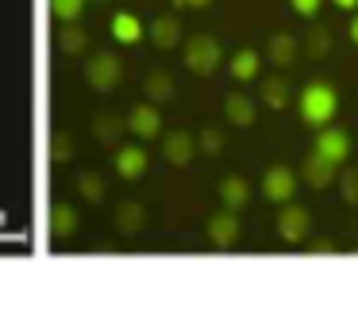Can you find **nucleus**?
<instances>
[{
  "label": "nucleus",
  "mask_w": 358,
  "mask_h": 330,
  "mask_svg": "<svg viewBox=\"0 0 358 330\" xmlns=\"http://www.w3.org/2000/svg\"><path fill=\"white\" fill-rule=\"evenodd\" d=\"M335 112H339V96H335V89L327 81H312L301 89V96H296V115H301L304 127H327V123L335 119Z\"/></svg>",
  "instance_id": "1"
},
{
  "label": "nucleus",
  "mask_w": 358,
  "mask_h": 330,
  "mask_svg": "<svg viewBox=\"0 0 358 330\" xmlns=\"http://www.w3.org/2000/svg\"><path fill=\"white\" fill-rule=\"evenodd\" d=\"M181 58H185V69H193L196 77H212L220 66V43L212 35H193V38H185Z\"/></svg>",
  "instance_id": "2"
},
{
  "label": "nucleus",
  "mask_w": 358,
  "mask_h": 330,
  "mask_svg": "<svg viewBox=\"0 0 358 330\" xmlns=\"http://www.w3.org/2000/svg\"><path fill=\"white\" fill-rule=\"evenodd\" d=\"M85 81H89V89H96V92H112L124 81V61L108 50L93 54V58L85 61Z\"/></svg>",
  "instance_id": "3"
},
{
  "label": "nucleus",
  "mask_w": 358,
  "mask_h": 330,
  "mask_svg": "<svg viewBox=\"0 0 358 330\" xmlns=\"http://www.w3.org/2000/svg\"><path fill=\"white\" fill-rule=\"evenodd\" d=\"M308 227H312V215L304 211L301 204H281V211H278V238L281 242H289V246H301L304 238H308Z\"/></svg>",
  "instance_id": "4"
},
{
  "label": "nucleus",
  "mask_w": 358,
  "mask_h": 330,
  "mask_svg": "<svg viewBox=\"0 0 358 330\" xmlns=\"http://www.w3.org/2000/svg\"><path fill=\"white\" fill-rule=\"evenodd\" d=\"M262 196L270 200V204H289V200L296 196V173L285 165H270L262 173Z\"/></svg>",
  "instance_id": "5"
},
{
  "label": "nucleus",
  "mask_w": 358,
  "mask_h": 330,
  "mask_svg": "<svg viewBox=\"0 0 358 330\" xmlns=\"http://www.w3.org/2000/svg\"><path fill=\"white\" fill-rule=\"evenodd\" d=\"M127 130H131L135 138H143V142H150V138L162 135V112H158L155 100H147V104H135L131 112H127Z\"/></svg>",
  "instance_id": "6"
},
{
  "label": "nucleus",
  "mask_w": 358,
  "mask_h": 330,
  "mask_svg": "<svg viewBox=\"0 0 358 330\" xmlns=\"http://www.w3.org/2000/svg\"><path fill=\"white\" fill-rule=\"evenodd\" d=\"M350 150H355V142H350V135L343 127H320L316 135V153H324L327 161H335V165H343V161L350 158Z\"/></svg>",
  "instance_id": "7"
},
{
  "label": "nucleus",
  "mask_w": 358,
  "mask_h": 330,
  "mask_svg": "<svg viewBox=\"0 0 358 330\" xmlns=\"http://www.w3.org/2000/svg\"><path fill=\"white\" fill-rule=\"evenodd\" d=\"M208 242L220 246V250L239 242V215H235L231 207H224V211H216L208 219Z\"/></svg>",
  "instance_id": "8"
},
{
  "label": "nucleus",
  "mask_w": 358,
  "mask_h": 330,
  "mask_svg": "<svg viewBox=\"0 0 358 330\" xmlns=\"http://www.w3.org/2000/svg\"><path fill=\"white\" fill-rule=\"evenodd\" d=\"M335 169H339L335 161H327L324 153H316V150H312L308 158H304V165H301V177H304V184H308V188L324 192V188H331Z\"/></svg>",
  "instance_id": "9"
},
{
  "label": "nucleus",
  "mask_w": 358,
  "mask_h": 330,
  "mask_svg": "<svg viewBox=\"0 0 358 330\" xmlns=\"http://www.w3.org/2000/svg\"><path fill=\"white\" fill-rule=\"evenodd\" d=\"M150 158L143 146H120L116 150V177H124V181H139L143 173H147Z\"/></svg>",
  "instance_id": "10"
},
{
  "label": "nucleus",
  "mask_w": 358,
  "mask_h": 330,
  "mask_svg": "<svg viewBox=\"0 0 358 330\" xmlns=\"http://www.w3.org/2000/svg\"><path fill=\"white\" fill-rule=\"evenodd\" d=\"M162 153H166V161L170 165H189L193 161V153H196V142H193V135L189 130H170V135L162 138Z\"/></svg>",
  "instance_id": "11"
},
{
  "label": "nucleus",
  "mask_w": 358,
  "mask_h": 330,
  "mask_svg": "<svg viewBox=\"0 0 358 330\" xmlns=\"http://www.w3.org/2000/svg\"><path fill=\"white\" fill-rule=\"evenodd\" d=\"M224 115L231 127H255L258 119V104L255 96H243V92H231V96L224 100Z\"/></svg>",
  "instance_id": "12"
},
{
  "label": "nucleus",
  "mask_w": 358,
  "mask_h": 330,
  "mask_svg": "<svg viewBox=\"0 0 358 330\" xmlns=\"http://www.w3.org/2000/svg\"><path fill=\"white\" fill-rule=\"evenodd\" d=\"M112 223H116L120 234H139L143 223H147V207H143L139 200H124V204H116V215H112Z\"/></svg>",
  "instance_id": "13"
},
{
  "label": "nucleus",
  "mask_w": 358,
  "mask_h": 330,
  "mask_svg": "<svg viewBox=\"0 0 358 330\" xmlns=\"http://www.w3.org/2000/svg\"><path fill=\"white\" fill-rule=\"evenodd\" d=\"M108 31H112V38H116L120 46L143 43V23H139V15H131V12H116L112 23H108Z\"/></svg>",
  "instance_id": "14"
},
{
  "label": "nucleus",
  "mask_w": 358,
  "mask_h": 330,
  "mask_svg": "<svg viewBox=\"0 0 358 330\" xmlns=\"http://www.w3.org/2000/svg\"><path fill=\"white\" fill-rule=\"evenodd\" d=\"M150 43H155L158 50H173V46L181 43V23H178V15H158V20L150 23Z\"/></svg>",
  "instance_id": "15"
},
{
  "label": "nucleus",
  "mask_w": 358,
  "mask_h": 330,
  "mask_svg": "<svg viewBox=\"0 0 358 330\" xmlns=\"http://www.w3.org/2000/svg\"><path fill=\"white\" fill-rule=\"evenodd\" d=\"M216 192H220V204L231 207V211H239V207L250 204V184L243 181V177H224Z\"/></svg>",
  "instance_id": "16"
},
{
  "label": "nucleus",
  "mask_w": 358,
  "mask_h": 330,
  "mask_svg": "<svg viewBox=\"0 0 358 330\" xmlns=\"http://www.w3.org/2000/svg\"><path fill=\"white\" fill-rule=\"evenodd\" d=\"M262 73V58H258V50H250V46H243V50L231 54V77L239 84L255 81V77Z\"/></svg>",
  "instance_id": "17"
},
{
  "label": "nucleus",
  "mask_w": 358,
  "mask_h": 330,
  "mask_svg": "<svg viewBox=\"0 0 358 330\" xmlns=\"http://www.w3.org/2000/svg\"><path fill=\"white\" fill-rule=\"evenodd\" d=\"M73 230H78V211H73L70 204H55V207H50V234H55V242L73 238Z\"/></svg>",
  "instance_id": "18"
},
{
  "label": "nucleus",
  "mask_w": 358,
  "mask_h": 330,
  "mask_svg": "<svg viewBox=\"0 0 358 330\" xmlns=\"http://www.w3.org/2000/svg\"><path fill=\"white\" fill-rule=\"evenodd\" d=\"M258 100H262L266 107H273V112H281V107L293 100V92H289V81H285V77H266V81H262V92H258Z\"/></svg>",
  "instance_id": "19"
},
{
  "label": "nucleus",
  "mask_w": 358,
  "mask_h": 330,
  "mask_svg": "<svg viewBox=\"0 0 358 330\" xmlns=\"http://www.w3.org/2000/svg\"><path fill=\"white\" fill-rule=\"evenodd\" d=\"M58 50L70 54V58L85 54L89 50V31H81L78 23H62V31H58Z\"/></svg>",
  "instance_id": "20"
},
{
  "label": "nucleus",
  "mask_w": 358,
  "mask_h": 330,
  "mask_svg": "<svg viewBox=\"0 0 358 330\" xmlns=\"http://www.w3.org/2000/svg\"><path fill=\"white\" fill-rule=\"evenodd\" d=\"M143 92H147V100H173V77L166 73V69H155V73H147V81H143Z\"/></svg>",
  "instance_id": "21"
},
{
  "label": "nucleus",
  "mask_w": 358,
  "mask_h": 330,
  "mask_svg": "<svg viewBox=\"0 0 358 330\" xmlns=\"http://www.w3.org/2000/svg\"><path fill=\"white\" fill-rule=\"evenodd\" d=\"M124 127H127V119H116V115H108V112H101L93 119V135H96V142H104V146H116V138L124 135Z\"/></svg>",
  "instance_id": "22"
},
{
  "label": "nucleus",
  "mask_w": 358,
  "mask_h": 330,
  "mask_svg": "<svg viewBox=\"0 0 358 330\" xmlns=\"http://www.w3.org/2000/svg\"><path fill=\"white\" fill-rule=\"evenodd\" d=\"M293 58H296V35H289V31L273 35L270 38V61L273 66H289Z\"/></svg>",
  "instance_id": "23"
},
{
  "label": "nucleus",
  "mask_w": 358,
  "mask_h": 330,
  "mask_svg": "<svg viewBox=\"0 0 358 330\" xmlns=\"http://www.w3.org/2000/svg\"><path fill=\"white\" fill-rule=\"evenodd\" d=\"M73 188L81 192V200H89V204H101L104 192H108V184H104L101 173H81L78 181H73Z\"/></svg>",
  "instance_id": "24"
},
{
  "label": "nucleus",
  "mask_w": 358,
  "mask_h": 330,
  "mask_svg": "<svg viewBox=\"0 0 358 330\" xmlns=\"http://www.w3.org/2000/svg\"><path fill=\"white\" fill-rule=\"evenodd\" d=\"M85 8V0H50V12H55L58 23H73Z\"/></svg>",
  "instance_id": "25"
},
{
  "label": "nucleus",
  "mask_w": 358,
  "mask_h": 330,
  "mask_svg": "<svg viewBox=\"0 0 358 330\" xmlns=\"http://www.w3.org/2000/svg\"><path fill=\"white\" fill-rule=\"evenodd\" d=\"M304 38H308V54H312V58H324V54L331 50V31H327V27H312Z\"/></svg>",
  "instance_id": "26"
},
{
  "label": "nucleus",
  "mask_w": 358,
  "mask_h": 330,
  "mask_svg": "<svg viewBox=\"0 0 358 330\" xmlns=\"http://www.w3.org/2000/svg\"><path fill=\"white\" fill-rule=\"evenodd\" d=\"M50 158H55V161H70V158H73V138H70V130H55V138H50Z\"/></svg>",
  "instance_id": "27"
},
{
  "label": "nucleus",
  "mask_w": 358,
  "mask_h": 330,
  "mask_svg": "<svg viewBox=\"0 0 358 330\" xmlns=\"http://www.w3.org/2000/svg\"><path fill=\"white\" fill-rule=\"evenodd\" d=\"M201 150L208 153V158H216V153L224 150V130H220V127H204L201 130Z\"/></svg>",
  "instance_id": "28"
},
{
  "label": "nucleus",
  "mask_w": 358,
  "mask_h": 330,
  "mask_svg": "<svg viewBox=\"0 0 358 330\" xmlns=\"http://www.w3.org/2000/svg\"><path fill=\"white\" fill-rule=\"evenodd\" d=\"M343 200L358 207V169H347V177H343Z\"/></svg>",
  "instance_id": "29"
},
{
  "label": "nucleus",
  "mask_w": 358,
  "mask_h": 330,
  "mask_svg": "<svg viewBox=\"0 0 358 330\" xmlns=\"http://www.w3.org/2000/svg\"><path fill=\"white\" fill-rule=\"evenodd\" d=\"M320 4H324V0H289V8H293L296 15H304V20H316Z\"/></svg>",
  "instance_id": "30"
},
{
  "label": "nucleus",
  "mask_w": 358,
  "mask_h": 330,
  "mask_svg": "<svg viewBox=\"0 0 358 330\" xmlns=\"http://www.w3.org/2000/svg\"><path fill=\"white\" fill-rule=\"evenodd\" d=\"M212 0H173V8H208Z\"/></svg>",
  "instance_id": "31"
},
{
  "label": "nucleus",
  "mask_w": 358,
  "mask_h": 330,
  "mask_svg": "<svg viewBox=\"0 0 358 330\" xmlns=\"http://www.w3.org/2000/svg\"><path fill=\"white\" fill-rule=\"evenodd\" d=\"M335 8H343V12H358V0H331Z\"/></svg>",
  "instance_id": "32"
},
{
  "label": "nucleus",
  "mask_w": 358,
  "mask_h": 330,
  "mask_svg": "<svg viewBox=\"0 0 358 330\" xmlns=\"http://www.w3.org/2000/svg\"><path fill=\"white\" fill-rule=\"evenodd\" d=\"M350 43H355V46H358V12H355V15H350Z\"/></svg>",
  "instance_id": "33"
}]
</instances>
